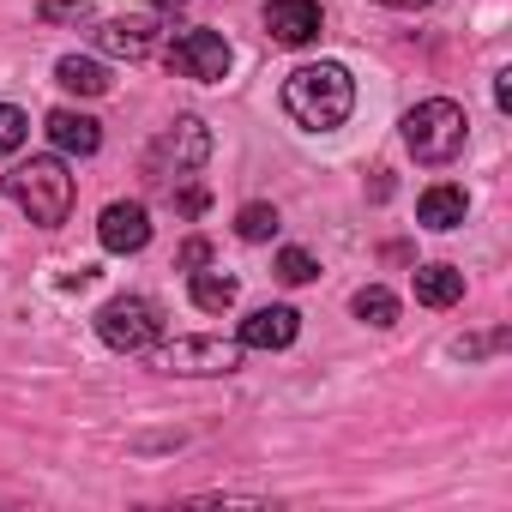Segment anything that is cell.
Returning <instances> with one entry per match:
<instances>
[{"label": "cell", "instance_id": "obj_24", "mask_svg": "<svg viewBox=\"0 0 512 512\" xmlns=\"http://www.w3.org/2000/svg\"><path fill=\"white\" fill-rule=\"evenodd\" d=\"M169 199H175V211H181V217H199V211L211 205V193H205V187H181V193H169Z\"/></svg>", "mask_w": 512, "mask_h": 512}, {"label": "cell", "instance_id": "obj_13", "mask_svg": "<svg viewBox=\"0 0 512 512\" xmlns=\"http://www.w3.org/2000/svg\"><path fill=\"white\" fill-rule=\"evenodd\" d=\"M464 211H470V199H464V187H452V181H434V187L416 199V223H428V229H458Z\"/></svg>", "mask_w": 512, "mask_h": 512}, {"label": "cell", "instance_id": "obj_9", "mask_svg": "<svg viewBox=\"0 0 512 512\" xmlns=\"http://www.w3.org/2000/svg\"><path fill=\"white\" fill-rule=\"evenodd\" d=\"M97 241H103L109 253H139V247L151 241V211H145L139 199H115V205H103V217H97Z\"/></svg>", "mask_w": 512, "mask_h": 512}, {"label": "cell", "instance_id": "obj_5", "mask_svg": "<svg viewBox=\"0 0 512 512\" xmlns=\"http://www.w3.org/2000/svg\"><path fill=\"white\" fill-rule=\"evenodd\" d=\"M97 338H103L109 350H121V356H139V350H151V344L163 338V314H157L145 296H115V302L97 314Z\"/></svg>", "mask_w": 512, "mask_h": 512}, {"label": "cell", "instance_id": "obj_7", "mask_svg": "<svg viewBox=\"0 0 512 512\" xmlns=\"http://www.w3.org/2000/svg\"><path fill=\"white\" fill-rule=\"evenodd\" d=\"M205 157H211V133H205L199 115L169 121L163 139H157V151H151V163H157L163 175H193V169H205Z\"/></svg>", "mask_w": 512, "mask_h": 512}, {"label": "cell", "instance_id": "obj_4", "mask_svg": "<svg viewBox=\"0 0 512 512\" xmlns=\"http://www.w3.org/2000/svg\"><path fill=\"white\" fill-rule=\"evenodd\" d=\"M241 338H157L151 344V368L157 374H235L241 368Z\"/></svg>", "mask_w": 512, "mask_h": 512}, {"label": "cell", "instance_id": "obj_27", "mask_svg": "<svg viewBox=\"0 0 512 512\" xmlns=\"http://www.w3.org/2000/svg\"><path fill=\"white\" fill-rule=\"evenodd\" d=\"M151 7H163V13H175V7H193V0H151Z\"/></svg>", "mask_w": 512, "mask_h": 512}, {"label": "cell", "instance_id": "obj_12", "mask_svg": "<svg viewBox=\"0 0 512 512\" xmlns=\"http://www.w3.org/2000/svg\"><path fill=\"white\" fill-rule=\"evenodd\" d=\"M91 43H97L103 55L139 61V55L151 49V19H109V25H97V31H91Z\"/></svg>", "mask_w": 512, "mask_h": 512}, {"label": "cell", "instance_id": "obj_11", "mask_svg": "<svg viewBox=\"0 0 512 512\" xmlns=\"http://www.w3.org/2000/svg\"><path fill=\"white\" fill-rule=\"evenodd\" d=\"M49 139L67 151V157H97L103 151V121L79 115V109H55L49 115Z\"/></svg>", "mask_w": 512, "mask_h": 512}, {"label": "cell", "instance_id": "obj_26", "mask_svg": "<svg viewBox=\"0 0 512 512\" xmlns=\"http://www.w3.org/2000/svg\"><path fill=\"white\" fill-rule=\"evenodd\" d=\"M380 7H398V13H416V7H434V0H380Z\"/></svg>", "mask_w": 512, "mask_h": 512}, {"label": "cell", "instance_id": "obj_15", "mask_svg": "<svg viewBox=\"0 0 512 512\" xmlns=\"http://www.w3.org/2000/svg\"><path fill=\"white\" fill-rule=\"evenodd\" d=\"M235 296H241V284L229 278V272H193V308H205V314H229L235 308Z\"/></svg>", "mask_w": 512, "mask_h": 512}, {"label": "cell", "instance_id": "obj_16", "mask_svg": "<svg viewBox=\"0 0 512 512\" xmlns=\"http://www.w3.org/2000/svg\"><path fill=\"white\" fill-rule=\"evenodd\" d=\"M55 85H61V91H79V97H103V91H109V73H103L97 61L67 55V61L55 67Z\"/></svg>", "mask_w": 512, "mask_h": 512}, {"label": "cell", "instance_id": "obj_14", "mask_svg": "<svg viewBox=\"0 0 512 512\" xmlns=\"http://www.w3.org/2000/svg\"><path fill=\"white\" fill-rule=\"evenodd\" d=\"M410 290L422 308H452V302H464V272L458 266H416Z\"/></svg>", "mask_w": 512, "mask_h": 512}, {"label": "cell", "instance_id": "obj_22", "mask_svg": "<svg viewBox=\"0 0 512 512\" xmlns=\"http://www.w3.org/2000/svg\"><path fill=\"white\" fill-rule=\"evenodd\" d=\"M506 338H512V332H506V326H494V332H482V338H458V344H452V356H464V362H476V356H488V350H500Z\"/></svg>", "mask_w": 512, "mask_h": 512}, {"label": "cell", "instance_id": "obj_2", "mask_svg": "<svg viewBox=\"0 0 512 512\" xmlns=\"http://www.w3.org/2000/svg\"><path fill=\"white\" fill-rule=\"evenodd\" d=\"M73 175H67V163L61 157H31V163H19L13 175H7V199L31 217V223H43V229H61L67 223V211H73Z\"/></svg>", "mask_w": 512, "mask_h": 512}, {"label": "cell", "instance_id": "obj_25", "mask_svg": "<svg viewBox=\"0 0 512 512\" xmlns=\"http://www.w3.org/2000/svg\"><path fill=\"white\" fill-rule=\"evenodd\" d=\"M494 103H500V109H512V73H500V79H494Z\"/></svg>", "mask_w": 512, "mask_h": 512}, {"label": "cell", "instance_id": "obj_3", "mask_svg": "<svg viewBox=\"0 0 512 512\" xmlns=\"http://www.w3.org/2000/svg\"><path fill=\"white\" fill-rule=\"evenodd\" d=\"M464 139H470V121H464V109H458L452 97H428V103H416V109L404 115V145H410V157L428 163V169L452 163V157L464 151Z\"/></svg>", "mask_w": 512, "mask_h": 512}, {"label": "cell", "instance_id": "obj_8", "mask_svg": "<svg viewBox=\"0 0 512 512\" xmlns=\"http://www.w3.org/2000/svg\"><path fill=\"white\" fill-rule=\"evenodd\" d=\"M320 25H326L320 0H266V31L284 49H308L320 37Z\"/></svg>", "mask_w": 512, "mask_h": 512}, {"label": "cell", "instance_id": "obj_6", "mask_svg": "<svg viewBox=\"0 0 512 512\" xmlns=\"http://www.w3.org/2000/svg\"><path fill=\"white\" fill-rule=\"evenodd\" d=\"M229 43H223V31H181L175 43H169V73L175 79H193V85H217L223 73H229Z\"/></svg>", "mask_w": 512, "mask_h": 512}, {"label": "cell", "instance_id": "obj_1", "mask_svg": "<svg viewBox=\"0 0 512 512\" xmlns=\"http://www.w3.org/2000/svg\"><path fill=\"white\" fill-rule=\"evenodd\" d=\"M284 109H290V121L308 127V133L344 127L350 109H356V79H350V67H338V61H308V67H296V73L284 79Z\"/></svg>", "mask_w": 512, "mask_h": 512}, {"label": "cell", "instance_id": "obj_20", "mask_svg": "<svg viewBox=\"0 0 512 512\" xmlns=\"http://www.w3.org/2000/svg\"><path fill=\"white\" fill-rule=\"evenodd\" d=\"M25 139H31V121H25V109L0 103V157H13V151H19Z\"/></svg>", "mask_w": 512, "mask_h": 512}, {"label": "cell", "instance_id": "obj_21", "mask_svg": "<svg viewBox=\"0 0 512 512\" xmlns=\"http://www.w3.org/2000/svg\"><path fill=\"white\" fill-rule=\"evenodd\" d=\"M278 278H284V284H314V278H320L314 253H302V247H284V253H278Z\"/></svg>", "mask_w": 512, "mask_h": 512}, {"label": "cell", "instance_id": "obj_19", "mask_svg": "<svg viewBox=\"0 0 512 512\" xmlns=\"http://www.w3.org/2000/svg\"><path fill=\"white\" fill-rule=\"evenodd\" d=\"M37 19H43V25H91L97 7H91V0H43Z\"/></svg>", "mask_w": 512, "mask_h": 512}, {"label": "cell", "instance_id": "obj_23", "mask_svg": "<svg viewBox=\"0 0 512 512\" xmlns=\"http://www.w3.org/2000/svg\"><path fill=\"white\" fill-rule=\"evenodd\" d=\"M175 266H181V272H199V266H211V241H205V235L181 241V253H175Z\"/></svg>", "mask_w": 512, "mask_h": 512}, {"label": "cell", "instance_id": "obj_10", "mask_svg": "<svg viewBox=\"0 0 512 512\" xmlns=\"http://www.w3.org/2000/svg\"><path fill=\"white\" fill-rule=\"evenodd\" d=\"M302 332V314L296 308H253L241 320V350H290Z\"/></svg>", "mask_w": 512, "mask_h": 512}, {"label": "cell", "instance_id": "obj_18", "mask_svg": "<svg viewBox=\"0 0 512 512\" xmlns=\"http://www.w3.org/2000/svg\"><path fill=\"white\" fill-rule=\"evenodd\" d=\"M235 235H241V241H272V235H278V205H241Z\"/></svg>", "mask_w": 512, "mask_h": 512}, {"label": "cell", "instance_id": "obj_17", "mask_svg": "<svg viewBox=\"0 0 512 512\" xmlns=\"http://www.w3.org/2000/svg\"><path fill=\"white\" fill-rule=\"evenodd\" d=\"M350 308H356V320H362V326H380V332L398 320V296H392V290H380V284H362Z\"/></svg>", "mask_w": 512, "mask_h": 512}]
</instances>
